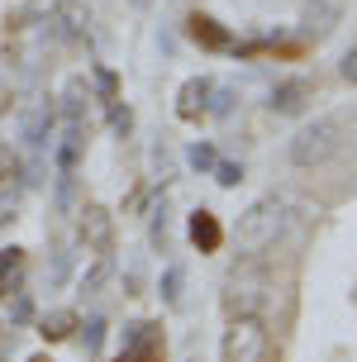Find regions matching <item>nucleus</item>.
Returning <instances> with one entry per match:
<instances>
[{
  "instance_id": "obj_24",
  "label": "nucleus",
  "mask_w": 357,
  "mask_h": 362,
  "mask_svg": "<svg viewBox=\"0 0 357 362\" xmlns=\"http://www.w3.org/2000/svg\"><path fill=\"white\" fill-rule=\"evenodd\" d=\"M62 19H67V29H71V34H86V24H90V15L81 10V5H71V0L62 5Z\"/></svg>"
},
{
  "instance_id": "obj_11",
  "label": "nucleus",
  "mask_w": 357,
  "mask_h": 362,
  "mask_svg": "<svg viewBox=\"0 0 357 362\" xmlns=\"http://www.w3.org/2000/svg\"><path fill=\"white\" fill-rule=\"evenodd\" d=\"M124 353H134V358H153V353H162V329L153 325V320H134V325H124Z\"/></svg>"
},
{
  "instance_id": "obj_25",
  "label": "nucleus",
  "mask_w": 357,
  "mask_h": 362,
  "mask_svg": "<svg viewBox=\"0 0 357 362\" xmlns=\"http://www.w3.org/2000/svg\"><path fill=\"white\" fill-rule=\"evenodd\" d=\"M210 172H214L219 186H238V181H243V167H238V163H214Z\"/></svg>"
},
{
  "instance_id": "obj_17",
  "label": "nucleus",
  "mask_w": 357,
  "mask_h": 362,
  "mask_svg": "<svg viewBox=\"0 0 357 362\" xmlns=\"http://www.w3.org/2000/svg\"><path fill=\"white\" fill-rule=\"evenodd\" d=\"M110 253H100V262H90V272L86 276H81V281H76V291H81V296H100V291L110 286Z\"/></svg>"
},
{
  "instance_id": "obj_8",
  "label": "nucleus",
  "mask_w": 357,
  "mask_h": 362,
  "mask_svg": "<svg viewBox=\"0 0 357 362\" xmlns=\"http://www.w3.org/2000/svg\"><path fill=\"white\" fill-rule=\"evenodd\" d=\"M48 134H53V100H34V105L19 110V139H24V144L43 148Z\"/></svg>"
},
{
  "instance_id": "obj_13",
  "label": "nucleus",
  "mask_w": 357,
  "mask_h": 362,
  "mask_svg": "<svg viewBox=\"0 0 357 362\" xmlns=\"http://www.w3.org/2000/svg\"><path fill=\"white\" fill-rule=\"evenodd\" d=\"M24 291V248H0V300Z\"/></svg>"
},
{
  "instance_id": "obj_28",
  "label": "nucleus",
  "mask_w": 357,
  "mask_h": 362,
  "mask_svg": "<svg viewBox=\"0 0 357 362\" xmlns=\"http://www.w3.org/2000/svg\"><path fill=\"white\" fill-rule=\"evenodd\" d=\"M343 81H348V86H357V48H348V53H343Z\"/></svg>"
},
{
  "instance_id": "obj_19",
  "label": "nucleus",
  "mask_w": 357,
  "mask_h": 362,
  "mask_svg": "<svg viewBox=\"0 0 357 362\" xmlns=\"http://www.w3.org/2000/svg\"><path fill=\"white\" fill-rule=\"evenodd\" d=\"M81 95H86V86H81V81H71V86H67V95H62V100H67V105H62L67 124H81V110H86V100H81Z\"/></svg>"
},
{
  "instance_id": "obj_29",
  "label": "nucleus",
  "mask_w": 357,
  "mask_h": 362,
  "mask_svg": "<svg viewBox=\"0 0 357 362\" xmlns=\"http://www.w3.org/2000/svg\"><path fill=\"white\" fill-rule=\"evenodd\" d=\"M5 358H10V329L0 325V362H5Z\"/></svg>"
},
{
  "instance_id": "obj_10",
  "label": "nucleus",
  "mask_w": 357,
  "mask_h": 362,
  "mask_svg": "<svg viewBox=\"0 0 357 362\" xmlns=\"http://www.w3.org/2000/svg\"><path fill=\"white\" fill-rule=\"evenodd\" d=\"M210 95H214V81L210 76H191L177 95V115L181 119H200V115H210Z\"/></svg>"
},
{
  "instance_id": "obj_6",
  "label": "nucleus",
  "mask_w": 357,
  "mask_h": 362,
  "mask_svg": "<svg viewBox=\"0 0 357 362\" xmlns=\"http://www.w3.org/2000/svg\"><path fill=\"white\" fill-rule=\"evenodd\" d=\"M81 243L95 248V253H110L115 248V215L105 205H86L81 210Z\"/></svg>"
},
{
  "instance_id": "obj_33",
  "label": "nucleus",
  "mask_w": 357,
  "mask_h": 362,
  "mask_svg": "<svg viewBox=\"0 0 357 362\" xmlns=\"http://www.w3.org/2000/svg\"><path fill=\"white\" fill-rule=\"evenodd\" d=\"M38 362H43V358H38Z\"/></svg>"
},
{
  "instance_id": "obj_20",
  "label": "nucleus",
  "mask_w": 357,
  "mask_h": 362,
  "mask_svg": "<svg viewBox=\"0 0 357 362\" xmlns=\"http://www.w3.org/2000/svg\"><path fill=\"white\" fill-rule=\"evenodd\" d=\"M24 320H34V300H29V291H15L10 296V325H24Z\"/></svg>"
},
{
  "instance_id": "obj_7",
  "label": "nucleus",
  "mask_w": 357,
  "mask_h": 362,
  "mask_svg": "<svg viewBox=\"0 0 357 362\" xmlns=\"http://www.w3.org/2000/svg\"><path fill=\"white\" fill-rule=\"evenodd\" d=\"M186 38L191 43H200V48H210V53H229L233 48V34L219 24V19H210V15H186Z\"/></svg>"
},
{
  "instance_id": "obj_1",
  "label": "nucleus",
  "mask_w": 357,
  "mask_h": 362,
  "mask_svg": "<svg viewBox=\"0 0 357 362\" xmlns=\"http://www.w3.org/2000/svg\"><path fill=\"white\" fill-rule=\"evenodd\" d=\"M281 229H286V205L276 196H262L238 215L233 243H238V253H267L271 243L281 238Z\"/></svg>"
},
{
  "instance_id": "obj_22",
  "label": "nucleus",
  "mask_w": 357,
  "mask_h": 362,
  "mask_svg": "<svg viewBox=\"0 0 357 362\" xmlns=\"http://www.w3.org/2000/svg\"><path fill=\"white\" fill-rule=\"evenodd\" d=\"M95 86H100V100H119V76L110 72V67H95Z\"/></svg>"
},
{
  "instance_id": "obj_26",
  "label": "nucleus",
  "mask_w": 357,
  "mask_h": 362,
  "mask_svg": "<svg viewBox=\"0 0 357 362\" xmlns=\"http://www.w3.org/2000/svg\"><path fill=\"white\" fill-rule=\"evenodd\" d=\"M71 200H76V177H71V172H62V177H57V205H62V210H71Z\"/></svg>"
},
{
  "instance_id": "obj_2",
  "label": "nucleus",
  "mask_w": 357,
  "mask_h": 362,
  "mask_svg": "<svg viewBox=\"0 0 357 362\" xmlns=\"http://www.w3.org/2000/svg\"><path fill=\"white\" fill-rule=\"evenodd\" d=\"M343 124H348L343 115H320L315 124H305L291 139V163L295 167H324L343 148Z\"/></svg>"
},
{
  "instance_id": "obj_14",
  "label": "nucleus",
  "mask_w": 357,
  "mask_h": 362,
  "mask_svg": "<svg viewBox=\"0 0 357 362\" xmlns=\"http://www.w3.org/2000/svg\"><path fill=\"white\" fill-rule=\"evenodd\" d=\"M76 325H81V315H76V310H48V315L38 320V334H43L48 344H62V339L76 334Z\"/></svg>"
},
{
  "instance_id": "obj_12",
  "label": "nucleus",
  "mask_w": 357,
  "mask_h": 362,
  "mask_svg": "<svg viewBox=\"0 0 357 362\" xmlns=\"http://www.w3.org/2000/svg\"><path fill=\"white\" fill-rule=\"evenodd\" d=\"M186 234H191V243H196L200 253H219V248H224V224H219L210 210H196L191 224H186Z\"/></svg>"
},
{
  "instance_id": "obj_31",
  "label": "nucleus",
  "mask_w": 357,
  "mask_h": 362,
  "mask_svg": "<svg viewBox=\"0 0 357 362\" xmlns=\"http://www.w3.org/2000/svg\"><path fill=\"white\" fill-rule=\"evenodd\" d=\"M353 129H357V110H353Z\"/></svg>"
},
{
  "instance_id": "obj_23",
  "label": "nucleus",
  "mask_w": 357,
  "mask_h": 362,
  "mask_svg": "<svg viewBox=\"0 0 357 362\" xmlns=\"http://www.w3.org/2000/svg\"><path fill=\"white\" fill-rule=\"evenodd\" d=\"M186 163L196 167V172H210V167L219 163V158H214V148H210V144H191V153H186Z\"/></svg>"
},
{
  "instance_id": "obj_27",
  "label": "nucleus",
  "mask_w": 357,
  "mask_h": 362,
  "mask_svg": "<svg viewBox=\"0 0 357 362\" xmlns=\"http://www.w3.org/2000/svg\"><path fill=\"white\" fill-rule=\"evenodd\" d=\"M233 110V90H219L214 86V100H210V115H229Z\"/></svg>"
},
{
  "instance_id": "obj_5",
  "label": "nucleus",
  "mask_w": 357,
  "mask_h": 362,
  "mask_svg": "<svg viewBox=\"0 0 357 362\" xmlns=\"http://www.w3.org/2000/svg\"><path fill=\"white\" fill-rule=\"evenodd\" d=\"M310 95H315V81H310V76H286V81L271 86L267 110L271 115H300V110L310 105Z\"/></svg>"
},
{
  "instance_id": "obj_4",
  "label": "nucleus",
  "mask_w": 357,
  "mask_h": 362,
  "mask_svg": "<svg viewBox=\"0 0 357 362\" xmlns=\"http://www.w3.org/2000/svg\"><path fill=\"white\" fill-rule=\"evenodd\" d=\"M262 300H267V272L257 267V262L233 267L229 281H224V310L229 315H257Z\"/></svg>"
},
{
  "instance_id": "obj_9",
  "label": "nucleus",
  "mask_w": 357,
  "mask_h": 362,
  "mask_svg": "<svg viewBox=\"0 0 357 362\" xmlns=\"http://www.w3.org/2000/svg\"><path fill=\"white\" fill-rule=\"evenodd\" d=\"M343 5L348 0H305V10H300V24H305V34H334L339 29V19H343Z\"/></svg>"
},
{
  "instance_id": "obj_15",
  "label": "nucleus",
  "mask_w": 357,
  "mask_h": 362,
  "mask_svg": "<svg viewBox=\"0 0 357 362\" xmlns=\"http://www.w3.org/2000/svg\"><path fill=\"white\" fill-rule=\"evenodd\" d=\"M81 148H86V129H81V124H67L62 144H57V172H76V163H81Z\"/></svg>"
},
{
  "instance_id": "obj_18",
  "label": "nucleus",
  "mask_w": 357,
  "mask_h": 362,
  "mask_svg": "<svg viewBox=\"0 0 357 362\" xmlns=\"http://www.w3.org/2000/svg\"><path fill=\"white\" fill-rule=\"evenodd\" d=\"M76 329H81V348H86L90 358H95V353L105 348V334H110V329H105V320H100V315H90L86 325H76Z\"/></svg>"
},
{
  "instance_id": "obj_21",
  "label": "nucleus",
  "mask_w": 357,
  "mask_h": 362,
  "mask_svg": "<svg viewBox=\"0 0 357 362\" xmlns=\"http://www.w3.org/2000/svg\"><path fill=\"white\" fill-rule=\"evenodd\" d=\"M110 129H115V134L124 139L129 129H134V110H129V105H119V100H110Z\"/></svg>"
},
{
  "instance_id": "obj_30",
  "label": "nucleus",
  "mask_w": 357,
  "mask_h": 362,
  "mask_svg": "<svg viewBox=\"0 0 357 362\" xmlns=\"http://www.w3.org/2000/svg\"><path fill=\"white\" fill-rule=\"evenodd\" d=\"M115 362H153V358H134V353H124V358H115Z\"/></svg>"
},
{
  "instance_id": "obj_16",
  "label": "nucleus",
  "mask_w": 357,
  "mask_h": 362,
  "mask_svg": "<svg viewBox=\"0 0 357 362\" xmlns=\"http://www.w3.org/2000/svg\"><path fill=\"white\" fill-rule=\"evenodd\" d=\"M181 291H186V267L181 262H167L162 267V281H158L162 305H181Z\"/></svg>"
},
{
  "instance_id": "obj_3",
  "label": "nucleus",
  "mask_w": 357,
  "mask_h": 362,
  "mask_svg": "<svg viewBox=\"0 0 357 362\" xmlns=\"http://www.w3.org/2000/svg\"><path fill=\"white\" fill-rule=\"evenodd\" d=\"M224 362H267L271 358V334L257 315H229L224 344H219Z\"/></svg>"
},
{
  "instance_id": "obj_32",
  "label": "nucleus",
  "mask_w": 357,
  "mask_h": 362,
  "mask_svg": "<svg viewBox=\"0 0 357 362\" xmlns=\"http://www.w3.org/2000/svg\"><path fill=\"white\" fill-rule=\"evenodd\" d=\"M134 5H148V0H134Z\"/></svg>"
}]
</instances>
